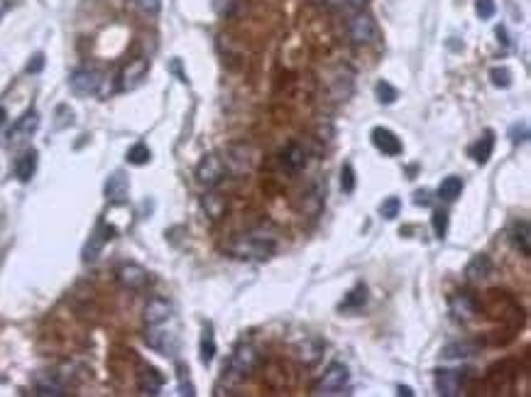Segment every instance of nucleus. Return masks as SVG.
<instances>
[{
  "label": "nucleus",
  "mask_w": 531,
  "mask_h": 397,
  "mask_svg": "<svg viewBox=\"0 0 531 397\" xmlns=\"http://www.w3.org/2000/svg\"><path fill=\"white\" fill-rule=\"evenodd\" d=\"M257 363H260V353H257V348L252 346V343H238L235 353L230 355V360H228V368H225L223 380L228 385H238L257 368Z\"/></svg>",
  "instance_id": "1"
},
{
  "label": "nucleus",
  "mask_w": 531,
  "mask_h": 397,
  "mask_svg": "<svg viewBox=\"0 0 531 397\" xmlns=\"http://www.w3.org/2000/svg\"><path fill=\"white\" fill-rule=\"evenodd\" d=\"M275 248H277L275 236L247 233L233 245V252L238 257H247V260H262V257H270L272 252H275Z\"/></svg>",
  "instance_id": "2"
},
{
  "label": "nucleus",
  "mask_w": 531,
  "mask_h": 397,
  "mask_svg": "<svg viewBox=\"0 0 531 397\" xmlns=\"http://www.w3.org/2000/svg\"><path fill=\"white\" fill-rule=\"evenodd\" d=\"M225 179V162L223 157H218L215 152H208L201 157L199 167H196V182L204 184L206 189L218 187Z\"/></svg>",
  "instance_id": "3"
},
{
  "label": "nucleus",
  "mask_w": 531,
  "mask_h": 397,
  "mask_svg": "<svg viewBox=\"0 0 531 397\" xmlns=\"http://www.w3.org/2000/svg\"><path fill=\"white\" fill-rule=\"evenodd\" d=\"M350 373L343 363H331L323 373V378L313 385V395H338L348 385Z\"/></svg>",
  "instance_id": "4"
},
{
  "label": "nucleus",
  "mask_w": 531,
  "mask_h": 397,
  "mask_svg": "<svg viewBox=\"0 0 531 397\" xmlns=\"http://www.w3.org/2000/svg\"><path fill=\"white\" fill-rule=\"evenodd\" d=\"M103 84V74L98 69H91V66H81V69L71 71L69 76V86L76 96H94L98 94Z\"/></svg>",
  "instance_id": "5"
},
{
  "label": "nucleus",
  "mask_w": 531,
  "mask_h": 397,
  "mask_svg": "<svg viewBox=\"0 0 531 397\" xmlns=\"http://www.w3.org/2000/svg\"><path fill=\"white\" fill-rule=\"evenodd\" d=\"M348 32H350V39H353L355 44H373V42H377V37H380L377 23H375L373 15H368V13L355 15L348 25Z\"/></svg>",
  "instance_id": "6"
},
{
  "label": "nucleus",
  "mask_w": 531,
  "mask_h": 397,
  "mask_svg": "<svg viewBox=\"0 0 531 397\" xmlns=\"http://www.w3.org/2000/svg\"><path fill=\"white\" fill-rule=\"evenodd\" d=\"M39 128V113L35 111V108H30L27 113H23V116L15 121V126L8 130V145H23V142H27L30 138L37 133Z\"/></svg>",
  "instance_id": "7"
},
{
  "label": "nucleus",
  "mask_w": 531,
  "mask_h": 397,
  "mask_svg": "<svg viewBox=\"0 0 531 397\" xmlns=\"http://www.w3.org/2000/svg\"><path fill=\"white\" fill-rule=\"evenodd\" d=\"M145 343H147L149 348L159 350L162 355H177V350H179L177 334L167 331V329H164V324H159V326H147Z\"/></svg>",
  "instance_id": "8"
},
{
  "label": "nucleus",
  "mask_w": 531,
  "mask_h": 397,
  "mask_svg": "<svg viewBox=\"0 0 531 397\" xmlns=\"http://www.w3.org/2000/svg\"><path fill=\"white\" fill-rule=\"evenodd\" d=\"M149 71V61L145 59V56H137V59L127 61L125 66H123L120 76H118V89L120 91H135L137 86L145 81Z\"/></svg>",
  "instance_id": "9"
},
{
  "label": "nucleus",
  "mask_w": 531,
  "mask_h": 397,
  "mask_svg": "<svg viewBox=\"0 0 531 397\" xmlns=\"http://www.w3.org/2000/svg\"><path fill=\"white\" fill-rule=\"evenodd\" d=\"M115 236V228L113 226H108V224H98L96 226V231L94 233L89 236V240H86V245H84V252H81V257H84V262H96L98 260V255H101V250H103V245L108 243V240Z\"/></svg>",
  "instance_id": "10"
},
{
  "label": "nucleus",
  "mask_w": 531,
  "mask_h": 397,
  "mask_svg": "<svg viewBox=\"0 0 531 397\" xmlns=\"http://www.w3.org/2000/svg\"><path fill=\"white\" fill-rule=\"evenodd\" d=\"M468 370H438L436 373V390L443 397L461 395L463 385H466Z\"/></svg>",
  "instance_id": "11"
},
{
  "label": "nucleus",
  "mask_w": 531,
  "mask_h": 397,
  "mask_svg": "<svg viewBox=\"0 0 531 397\" xmlns=\"http://www.w3.org/2000/svg\"><path fill=\"white\" fill-rule=\"evenodd\" d=\"M174 317V307L169 299L154 297L145 304V312H142V319H145L147 326H159V324H167L169 319Z\"/></svg>",
  "instance_id": "12"
},
{
  "label": "nucleus",
  "mask_w": 531,
  "mask_h": 397,
  "mask_svg": "<svg viewBox=\"0 0 531 397\" xmlns=\"http://www.w3.org/2000/svg\"><path fill=\"white\" fill-rule=\"evenodd\" d=\"M118 282L125 290H142V287H147L149 275L145 267L137 265V262H125V265L118 267Z\"/></svg>",
  "instance_id": "13"
},
{
  "label": "nucleus",
  "mask_w": 531,
  "mask_h": 397,
  "mask_svg": "<svg viewBox=\"0 0 531 397\" xmlns=\"http://www.w3.org/2000/svg\"><path fill=\"white\" fill-rule=\"evenodd\" d=\"M103 194L111 204H125L127 194H130V179H127L125 172H113L111 177L106 179V187H103Z\"/></svg>",
  "instance_id": "14"
},
{
  "label": "nucleus",
  "mask_w": 531,
  "mask_h": 397,
  "mask_svg": "<svg viewBox=\"0 0 531 397\" xmlns=\"http://www.w3.org/2000/svg\"><path fill=\"white\" fill-rule=\"evenodd\" d=\"M373 145L382 154H387V157H396V154H401V140L389 130V128H375Z\"/></svg>",
  "instance_id": "15"
},
{
  "label": "nucleus",
  "mask_w": 531,
  "mask_h": 397,
  "mask_svg": "<svg viewBox=\"0 0 531 397\" xmlns=\"http://www.w3.org/2000/svg\"><path fill=\"white\" fill-rule=\"evenodd\" d=\"M509 240H512V245L517 248L522 255H531V226L527 219L522 221H514L512 228H509Z\"/></svg>",
  "instance_id": "16"
},
{
  "label": "nucleus",
  "mask_w": 531,
  "mask_h": 397,
  "mask_svg": "<svg viewBox=\"0 0 531 397\" xmlns=\"http://www.w3.org/2000/svg\"><path fill=\"white\" fill-rule=\"evenodd\" d=\"M451 314L456 319H461V322L475 317V314H477V299L473 295H468V292H458V295L451 297Z\"/></svg>",
  "instance_id": "17"
},
{
  "label": "nucleus",
  "mask_w": 531,
  "mask_h": 397,
  "mask_svg": "<svg viewBox=\"0 0 531 397\" xmlns=\"http://www.w3.org/2000/svg\"><path fill=\"white\" fill-rule=\"evenodd\" d=\"M35 393L44 397H59V395H66V388L54 373L47 370V373H39L37 378H35Z\"/></svg>",
  "instance_id": "18"
},
{
  "label": "nucleus",
  "mask_w": 531,
  "mask_h": 397,
  "mask_svg": "<svg viewBox=\"0 0 531 397\" xmlns=\"http://www.w3.org/2000/svg\"><path fill=\"white\" fill-rule=\"evenodd\" d=\"M137 388L142 395H159L164 388V375L154 368H145L137 378Z\"/></svg>",
  "instance_id": "19"
},
{
  "label": "nucleus",
  "mask_w": 531,
  "mask_h": 397,
  "mask_svg": "<svg viewBox=\"0 0 531 397\" xmlns=\"http://www.w3.org/2000/svg\"><path fill=\"white\" fill-rule=\"evenodd\" d=\"M37 172V149H27V152L20 154L18 164H15V177L23 184H27L30 179Z\"/></svg>",
  "instance_id": "20"
},
{
  "label": "nucleus",
  "mask_w": 531,
  "mask_h": 397,
  "mask_svg": "<svg viewBox=\"0 0 531 397\" xmlns=\"http://www.w3.org/2000/svg\"><path fill=\"white\" fill-rule=\"evenodd\" d=\"M492 149H494V130H485L480 140L470 147V157L482 167V164H487V159L492 157Z\"/></svg>",
  "instance_id": "21"
},
{
  "label": "nucleus",
  "mask_w": 531,
  "mask_h": 397,
  "mask_svg": "<svg viewBox=\"0 0 531 397\" xmlns=\"http://www.w3.org/2000/svg\"><path fill=\"white\" fill-rule=\"evenodd\" d=\"M492 272V260H489V255H473L470 262L466 265V277L468 280H485V277Z\"/></svg>",
  "instance_id": "22"
},
{
  "label": "nucleus",
  "mask_w": 531,
  "mask_h": 397,
  "mask_svg": "<svg viewBox=\"0 0 531 397\" xmlns=\"http://www.w3.org/2000/svg\"><path fill=\"white\" fill-rule=\"evenodd\" d=\"M282 162H285L287 169H292V172H299V169L306 164V149L301 145H296V142H292L289 147L282 152Z\"/></svg>",
  "instance_id": "23"
},
{
  "label": "nucleus",
  "mask_w": 531,
  "mask_h": 397,
  "mask_svg": "<svg viewBox=\"0 0 531 397\" xmlns=\"http://www.w3.org/2000/svg\"><path fill=\"white\" fill-rule=\"evenodd\" d=\"M204 209H206V214H208L211 219L218 221V219H223V216H225V209H228V201H225L223 194L211 192V194H206V197H204Z\"/></svg>",
  "instance_id": "24"
},
{
  "label": "nucleus",
  "mask_w": 531,
  "mask_h": 397,
  "mask_svg": "<svg viewBox=\"0 0 531 397\" xmlns=\"http://www.w3.org/2000/svg\"><path fill=\"white\" fill-rule=\"evenodd\" d=\"M365 302H368V287L365 285H358L355 290H350L345 299L340 302V312H358V309L365 307Z\"/></svg>",
  "instance_id": "25"
},
{
  "label": "nucleus",
  "mask_w": 531,
  "mask_h": 397,
  "mask_svg": "<svg viewBox=\"0 0 531 397\" xmlns=\"http://www.w3.org/2000/svg\"><path fill=\"white\" fill-rule=\"evenodd\" d=\"M213 358H215V334H213V326L206 324L204 336H201V363L211 365L213 363Z\"/></svg>",
  "instance_id": "26"
},
{
  "label": "nucleus",
  "mask_w": 531,
  "mask_h": 397,
  "mask_svg": "<svg viewBox=\"0 0 531 397\" xmlns=\"http://www.w3.org/2000/svg\"><path fill=\"white\" fill-rule=\"evenodd\" d=\"M463 192V179L461 177H446L438 187V199L443 201H456Z\"/></svg>",
  "instance_id": "27"
},
{
  "label": "nucleus",
  "mask_w": 531,
  "mask_h": 397,
  "mask_svg": "<svg viewBox=\"0 0 531 397\" xmlns=\"http://www.w3.org/2000/svg\"><path fill=\"white\" fill-rule=\"evenodd\" d=\"M149 157H152V152H149V147L145 145V142H135V145L127 149V162L135 164V167H142V164H147Z\"/></svg>",
  "instance_id": "28"
},
{
  "label": "nucleus",
  "mask_w": 531,
  "mask_h": 397,
  "mask_svg": "<svg viewBox=\"0 0 531 397\" xmlns=\"http://www.w3.org/2000/svg\"><path fill=\"white\" fill-rule=\"evenodd\" d=\"M475 353V343H468V341H458V343H448L446 348H443V355L446 358H468V355Z\"/></svg>",
  "instance_id": "29"
},
{
  "label": "nucleus",
  "mask_w": 531,
  "mask_h": 397,
  "mask_svg": "<svg viewBox=\"0 0 531 397\" xmlns=\"http://www.w3.org/2000/svg\"><path fill=\"white\" fill-rule=\"evenodd\" d=\"M375 96H377L380 103H385V106H392V103L399 99V91H396L394 86L389 84V81H377V86H375Z\"/></svg>",
  "instance_id": "30"
},
{
  "label": "nucleus",
  "mask_w": 531,
  "mask_h": 397,
  "mask_svg": "<svg viewBox=\"0 0 531 397\" xmlns=\"http://www.w3.org/2000/svg\"><path fill=\"white\" fill-rule=\"evenodd\" d=\"M399 211H401L399 197H387L382 204H380V214H382V219H387V221L396 219V216H399Z\"/></svg>",
  "instance_id": "31"
},
{
  "label": "nucleus",
  "mask_w": 531,
  "mask_h": 397,
  "mask_svg": "<svg viewBox=\"0 0 531 397\" xmlns=\"http://www.w3.org/2000/svg\"><path fill=\"white\" fill-rule=\"evenodd\" d=\"M489 79H492V84L497 86V89H509V86H512V71L504 69V66H494V69L489 71Z\"/></svg>",
  "instance_id": "32"
},
{
  "label": "nucleus",
  "mask_w": 531,
  "mask_h": 397,
  "mask_svg": "<svg viewBox=\"0 0 531 397\" xmlns=\"http://www.w3.org/2000/svg\"><path fill=\"white\" fill-rule=\"evenodd\" d=\"M431 228H434L436 238H446L448 233V214L446 211H434V216H431Z\"/></svg>",
  "instance_id": "33"
},
{
  "label": "nucleus",
  "mask_w": 531,
  "mask_h": 397,
  "mask_svg": "<svg viewBox=\"0 0 531 397\" xmlns=\"http://www.w3.org/2000/svg\"><path fill=\"white\" fill-rule=\"evenodd\" d=\"M340 189H343L345 194L355 192V172L350 164H343V169H340Z\"/></svg>",
  "instance_id": "34"
},
{
  "label": "nucleus",
  "mask_w": 531,
  "mask_h": 397,
  "mask_svg": "<svg viewBox=\"0 0 531 397\" xmlns=\"http://www.w3.org/2000/svg\"><path fill=\"white\" fill-rule=\"evenodd\" d=\"M132 5H135L142 15H149V18L159 15V10H162V0H132Z\"/></svg>",
  "instance_id": "35"
},
{
  "label": "nucleus",
  "mask_w": 531,
  "mask_h": 397,
  "mask_svg": "<svg viewBox=\"0 0 531 397\" xmlns=\"http://www.w3.org/2000/svg\"><path fill=\"white\" fill-rule=\"evenodd\" d=\"M475 13L480 20H489L497 13V5H494V0H475Z\"/></svg>",
  "instance_id": "36"
},
{
  "label": "nucleus",
  "mask_w": 531,
  "mask_h": 397,
  "mask_svg": "<svg viewBox=\"0 0 531 397\" xmlns=\"http://www.w3.org/2000/svg\"><path fill=\"white\" fill-rule=\"evenodd\" d=\"M509 138H512L514 145H517V142H527L529 140V126H527V123H522V126H512Z\"/></svg>",
  "instance_id": "37"
},
{
  "label": "nucleus",
  "mask_w": 531,
  "mask_h": 397,
  "mask_svg": "<svg viewBox=\"0 0 531 397\" xmlns=\"http://www.w3.org/2000/svg\"><path fill=\"white\" fill-rule=\"evenodd\" d=\"M235 5H238V0H215V13L220 18H230L235 13Z\"/></svg>",
  "instance_id": "38"
},
{
  "label": "nucleus",
  "mask_w": 531,
  "mask_h": 397,
  "mask_svg": "<svg viewBox=\"0 0 531 397\" xmlns=\"http://www.w3.org/2000/svg\"><path fill=\"white\" fill-rule=\"evenodd\" d=\"M42 69H44V54H35L32 59H30V64L25 66L27 74H39Z\"/></svg>",
  "instance_id": "39"
},
{
  "label": "nucleus",
  "mask_w": 531,
  "mask_h": 397,
  "mask_svg": "<svg viewBox=\"0 0 531 397\" xmlns=\"http://www.w3.org/2000/svg\"><path fill=\"white\" fill-rule=\"evenodd\" d=\"M179 393H182V395H196V390H194V385L189 383V378H184V368L179 370Z\"/></svg>",
  "instance_id": "40"
},
{
  "label": "nucleus",
  "mask_w": 531,
  "mask_h": 397,
  "mask_svg": "<svg viewBox=\"0 0 531 397\" xmlns=\"http://www.w3.org/2000/svg\"><path fill=\"white\" fill-rule=\"evenodd\" d=\"M414 204L416 206H429L431 204V194L426 192V189H419V192L414 194Z\"/></svg>",
  "instance_id": "41"
},
{
  "label": "nucleus",
  "mask_w": 531,
  "mask_h": 397,
  "mask_svg": "<svg viewBox=\"0 0 531 397\" xmlns=\"http://www.w3.org/2000/svg\"><path fill=\"white\" fill-rule=\"evenodd\" d=\"M172 71L179 76V81H184V84H187V81H189V79H187V74H184V71H182V66H179V61H177V59L172 61Z\"/></svg>",
  "instance_id": "42"
},
{
  "label": "nucleus",
  "mask_w": 531,
  "mask_h": 397,
  "mask_svg": "<svg viewBox=\"0 0 531 397\" xmlns=\"http://www.w3.org/2000/svg\"><path fill=\"white\" fill-rule=\"evenodd\" d=\"M365 3H368V0H345V5H348L350 10H363Z\"/></svg>",
  "instance_id": "43"
},
{
  "label": "nucleus",
  "mask_w": 531,
  "mask_h": 397,
  "mask_svg": "<svg viewBox=\"0 0 531 397\" xmlns=\"http://www.w3.org/2000/svg\"><path fill=\"white\" fill-rule=\"evenodd\" d=\"M10 8H13V0H0V20H3V15L8 13Z\"/></svg>",
  "instance_id": "44"
},
{
  "label": "nucleus",
  "mask_w": 531,
  "mask_h": 397,
  "mask_svg": "<svg viewBox=\"0 0 531 397\" xmlns=\"http://www.w3.org/2000/svg\"><path fill=\"white\" fill-rule=\"evenodd\" d=\"M497 37L502 39V44L509 42V39H507V32H504V28H497Z\"/></svg>",
  "instance_id": "45"
},
{
  "label": "nucleus",
  "mask_w": 531,
  "mask_h": 397,
  "mask_svg": "<svg viewBox=\"0 0 531 397\" xmlns=\"http://www.w3.org/2000/svg\"><path fill=\"white\" fill-rule=\"evenodd\" d=\"M399 395H404V397H411L414 393H411V388H406V385H399Z\"/></svg>",
  "instance_id": "46"
},
{
  "label": "nucleus",
  "mask_w": 531,
  "mask_h": 397,
  "mask_svg": "<svg viewBox=\"0 0 531 397\" xmlns=\"http://www.w3.org/2000/svg\"><path fill=\"white\" fill-rule=\"evenodd\" d=\"M3 123H5V108L0 106V126H3Z\"/></svg>",
  "instance_id": "47"
}]
</instances>
